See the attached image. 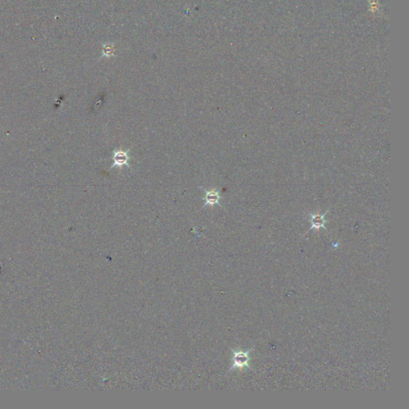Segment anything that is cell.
<instances>
[{"instance_id":"cell-4","label":"cell","mask_w":409,"mask_h":409,"mask_svg":"<svg viewBox=\"0 0 409 409\" xmlns=\"http://www.w3.org/2000/svg\"><path fill=\"white\" fill-rule=\"evenodd\" d=\"M329 210L320 214V213H309V217H310V222H311V227L309 230L307 231V233H309V231L312 230L313 228L316 230H319L320 228H323L324 229H326L325 227V219L324 218L326 217L327 213H329Z\"/></svg>"},{"instance_id":"cell-2","label":"cell","mask_w":409,"mask_h":409,"mask_svg":"<svg viewBox=\"0 0 409 409\" xmlns=\"http://www.w3.org/2000/svg\"><path fill=\"white\" fill-rule=\"evenodd\" d=\"M131 150V148L126 150V151L122 150V149L119 150H113L114 162L111 165V167H110L109 170H111L112 168L115 167V166H118V167H119L120 170H122L123 165H126L129 168L132 169L131 165L128 163L129 160L131 159V158L129 156V153H130Z\"/></svg>"},{"instance_id":"cell-1","label":"cell","mask_w":409,"mask_h":409,"mask_svg":"<svg viewBox=\"0 0 409 409\" xmlns=\"http://www.w3.org/2000/svg\"><path fill=\"white\" fill-rule=\"evenodd\" d=\"M253 348L254 347H252L247 350H242L239 348L238 349L231 348V351L233 352V363L228 372H230L232 370L235 369V368H242L245 367L252 369L250 365V353L253 350Z\"/></svg>"},{"instance_id":"cell-3","label":"cell","mask_w":409,"mask_h":409,"mask_svg":"<svg viewBox=\"0 0 409 409\" xmlns=\"http://www.w3.org/2000/svg\"><path fill=\"white\" fill-rule=\"evenodd\" d=\"M199 187L201 189H203L204 193H205L204 198H203V200L204 201V204L203 206V209H204V207L207 206V205L213 207L216 204H218L219 206L222 207L220 203L222 196H221L220 190L219 189H213L211 190H207V189H204L202 186H199Z\"/></svg>"}]
</instances>
